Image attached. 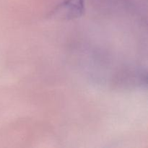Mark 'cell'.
Here are the masks:
<instances>
[{
    "instance_id": "obj_1",
    "label": "cell",
    "mask_w": 148,
    "mask_h": 148,
    "mask_svg": "<svg viewBox=\"0 0 148 148\" xmlns=\"http://www.w3.org/2000/svg\"><path fill=\"white\" fill-rule=\"evenodd\" d=\"M84 9V0H65L52 10L50 17L62 20H73L83 14Z\"/></svg>"
}]
</instances>
